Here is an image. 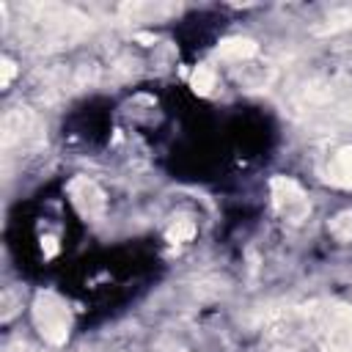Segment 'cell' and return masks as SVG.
Segmentation results:
<instances>
[{
  "label": "cell",
  "mask_w": 352,
  "mask_h": 352,
  "mask_svg": "<svg viewBox=\"0 0 352 352\" xmlns=\"http://www.w3.org/2000/svg\"><path fill=\"white\" fill-rule=\"evenodd\" d=\"M327 179L336 187H352V146H344L333 154L327 165Z\"/></svg>",
  "instance_id": "8992f818"
},
{
  "label": "cell",
  "mask_w": 352,
  "mask_h": 352,
  "mask_svg": "<svg viewBox=\"0 0 352 352\" xmlns=\"http://www.w3.org/2000/svg\"><path fill=\"white\" fill-rule=\"evenodd\" d=\"M258 52V44L253 38H242V36H234V38H226L220 41L217 47V55L223 60H248Z\"/></svg>",
  "instance_id": "52a82bcc"
},
{
  "label": "cell",
  "mask_w": 352,
  "mask_h": 352,
  "mask_svg": "<svg viewBox=\"0 0 352 352\" xmlns=\"http://www.w3.org/2000/svg\"><path fill=\"white\" fill-rule=\"evenodd\" d=\"M330 234L341 242H352V209L346 212H338L333 220H330Z\"/></svg>",
  "instance_id": "9c48e42d"
},
{
  "label": "cell",
  "mask_w": 352,
  "mask_h": 352,
  "mask_svg": "<svg viewBox=\"0 0 352 352\" xmlns=\"http://www.w3.org/2000/svg\"><path fill=\"white\" fill-rule=\"evenodd\" d=\"M41 242H44V256H55L58 253V239L55 236H44Z\"/></svg>",
  "instance_id": "4fadbf2b"
},
{
  "label": "cell",
  "mask_w": 352,
  "mask_h": 352,
  "mask_svg": "<svg viewBox=\"0 0 352 352\" xmlns=\"http://www.w3.org/2000/svg\"><path fill=\"white\" fill-rule=\"evenodd\" d=\"M69 195H72L77 212H80L82 217H88V220H96V217L104 212V192L96 187V182H91V179H85V176L72 179Z\"/></svg>",
  "instance_id": "277c9868"
},
{
  "label": "cell",
  "mask_w": 352,
  "mask_h": 352,
  "mask_svg": "<svg viewBox=\"0 0 352 352\" xmlns=\"http://www.w3.org/2000/svg\"><path fill=\"white\" fill-rule=\"evenodd\" d=\"M16 74V66H14V60H8V58H3V74H0V85L6 88L8 82H11V77Z\"/></svg>",
  "instance_id": "7c38bea8"
},
{
  "label": "cell",
  "mask_w": 352,
  "mask_h": 352,
  "mask_svg": "<svg viewBox=\"0 0 352 352\" xmlns=\"http://www.w3.org/2000/svg\"><path fill=\"white\" fill-rule=\"evenodd\" d=\"M346 28H352V8H338L324 19L322 33H338V30H346Z\"/></svg>",
  "instance_id": "30bf717a"
},
{
  "label": "cell",
  "mask_w": 352,
  "mask_h": 352,
  "mask_svg": "<svg viewBox=\"0 0 352 352\" xmlns=\"http://www.w3.org/2000/svg\"><path fill=\"white\" fill-rule=\"evenodd\" d=\"M270 190H272V204L275 209L292 220V223H300L308 217L311 212V204H308V195L302 192V187L294 182V179H286V176H275L270 182Z\"/></svg>",
  "instance_id": "3957f363"
},
{
  "label": "cell",
  "mask_w": 352,
  "mask_h": 352,
  "mask_svg": "<svg viewBox=\"0 0 352 352\" xmlns=\"http://www.w3.org/2000/svg\"><path fill=\"white\" fill-rule=\"evenodd\" d=\"M311 336L322 352H352V308L344 302H314L305 308Z\"/></svg>",
  "instance_id": "6da1fadb"
},
{
  "label": "cell",
  "mask_w": 352,
  "mask_h": 352,
  "mask_svg": "<svg viewBox=\"0 0 352 352\" xmlns=\"http://www.w3.org/2000/svg\"><path fill=\"white\" fill-rule=\"evenodd\" d=\"M33 322H36L38 333L50 344H63L66 336H69V308L52 292H41L36 297V302H33Z\"/></svg>",
  "instance_id": "7a4b0ae2"
},
{
  "label": "cell",
  "mask_w": 352,
  "mask_h": 352,
  "mask_svg": "<svg viewBox=\"0 0 352 352\" xmlns=\"http://www.w3.org/2000/svg\"><path fill=\"white\" fill-rule=\"evenodd\" d=\"M33 129V113L28 107H11L0 124V143L8 148Z\"/></svg>",
  "instance_id": "5b68a950"
},
{
  "label": "cell",
  "mask_w": 352,
  "mask_h": 352,
  "mask_svg": "<svg viewBox=\"0 0 352 352\" xmlns=\"http://www.w3.org/2000/svg\"><path fill=\"white\" fill-rule=\"evenodd\" d=\"M190 82H192V88H195V94H209L212 88H214V72L209 69V66H198L195 72H192V77H190Z\"/></svg>",
  "instance_id": "8fae6325"
},
{
  "label": "cell",
  "mask_w": 352,
  "mask_h": 352,
  "mask_svg": "<svg viewBox=\"0 0 352 352\" xmlns=\"http://www.w3.org/2000/svg\"><path fill=\"white\" fill-rule=\"evenodd\" d=\"M192 236H195V223H192L190 217H179V220H173L170 228H168V242H173V245L187 242V239H192Z\"/></svg>",
  "instance_id": "ba28073f"
}]
</instances>
